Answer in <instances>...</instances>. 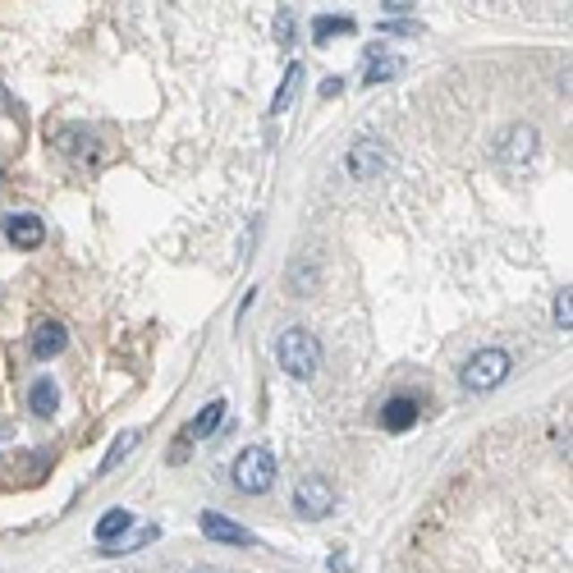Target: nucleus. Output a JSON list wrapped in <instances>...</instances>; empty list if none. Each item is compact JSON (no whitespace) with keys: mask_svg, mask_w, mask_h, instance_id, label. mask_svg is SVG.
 <instances>
[{"mask_svg":"<svg viewBox=\"0 0 573 573\" xmlns=\"http://www.w3.org/2000/svg\"><path fill=\"white\" fill-rule=\"evenodd\" d=\"M276 363L294 376V381H312L321 372V339L308 326H289L276 339Z\"/></svg>","mask_w":573,"mask_h":573,"instance_id":"1","label":"nucleus"},{"mask_svg":"<svg viewBox=\"0 0 573 573\" xmlns=\"http://www.w3.org/2000/svg\"><path fill=\"white\" fill-rule=\"evenodd\" d=\"M509 372H514V358H509L505 349H477V354L464 363L458 381H464V390L486 395V390H495V386H505Z\"/></svg>","mask_w":573,"mask_h":573,"instance_id":"2","label":"nucleus"},{"mask_svg":"<svg viewBox=\"0 0 573 573\" xmlns=\"http://www.w3.org/2000/svg\"><path fill=\"white\" fill-rule=\"evenodd\" d=\"M271 482H276V454L266 445H248L235 458V486L244 495H261V491H271Z\"/></svg>","mask_w":573,"mask_h":573,"instance_id":"3","label":"nucleus"},{"mask_svg":"<svg viewBox=\"0 0 573 573\" xmlns=\"http://www.w3.org/2000/svg\"><path fill=\"white\" fill-rule=\"evenodd\" d=\"M335 486L326 482V477H303L298 486H294V514H303V518H326V514H335Z\"/></svg>","mask_w":573,"mask_h":573,"instance_id":"4","label":"nucleus"},{"mask_svg":"<svg viewBox=\"0 0 573 573\" xmlns=\"http://www.w3.org/2000/svg\"><path fill=\"white\" fill-rule=\"evenodd\" d=\"M344 170H349V179H358V184L376 179L381 170H386V142L381 138H358L349 147V157H344Z\"/></svg>","mask_w":573,"mask_h":573,"instance_id":"5","label":"nucleus"},{"mask_svg":"<svg viewBox=\"0 0 573 573\" xmlns=\"http://www.w3.org/2000/svg\"><path fill=\"white\" fill-rule=\"evenodd\" d=\"M537 129H532V124H514L505 138H500V161L505 166H523V161H532V157H537Z\"/></svg>","mask_w":573,"mask_h":573,"instance_id":"6","label":"nucleus"},{"mask_svg":"<svg viewBox=\"0 0 573 573\" xmlns=\"http://www.w3.org/2000/svg\"><path fill=\"white\" fill-rule=\"evenodd\" d=\"M198 523H202L207 537H211V542H220V546H244V551H248V546H257L252 532H248V527H239V523H229L225 514H211V509H207Z\"/></svg>","mask_w":573,"mask_h":573,"instance_id":"7","label":"nucleus"},{"mask_svg":"<svg viewBox=\"0 0 573 573\" xmlns=\"http://www.w3.org/2000/svg\"><path fill=\"white\" fill-rule=\"evenodd\" d=\"M399 73H404V60H399V56L381 51V47H372V51H367V69H363V83H367V88L390 83V79H399Z\"/></svg>","mask_w":573,"mask_h":573,"instance_id":"8","label":"nucleus"},{"mask_svg":"<svg viewBox=\"0 0 573 573\" xmlns=\"http://www.w3.org/2000/svg\"><path fill=\"white\" fill-rule=\"evenodd\" d=\"M5 239H10L14 248H42L47 225L37 220V216H5Z\"/></svg>","mask_w":573,"mask_h":573,"instance_id":"9","label":"nucleus"},{"mask_svg":"<svg viewBox=\"0 0 573 573\" xmlns=\"http://www.w3.org/2000/svg\"><path fill=\"white\" fill-rule=\"evenodd\" d=\"M417 413H423V404H417V399L395 395L390 404H381V427H386V432H408L417 423Z\"/></svg>","mask_w":573,"mask_h":573,"instance_id":"10","label":"nucleus"},{"mask_svg":"<svg viewBox=\"0 0 573 573\" xmlns=\"http://www.w3.org/2000/svg\"><path fill=\"white\" fill-rule=\"evenodd\" d=\"M64 344H69V330L60 321H47V326H37V335H32V354L42 363H51V358L64 354Z\"/></svg>","mask_w":573,"mask_h":573,"instance_id":"11","label":"nucleus"},{"mask_svg":"<svg viewBox=\"0 0 573 573\" xmlns=\"http://www.w3.org/2000/svg\"><path fill=\"white\" fill-rule=\"evenodd\" d=\"M56 147L69 151V157H79V161H97V133H83V129H60L56 133Z\"/></svg>","mask_w":573,"mask_h":573,"instance_id":"12","label":"nucleus"},{"mask_svg":"<svg viewBox=\"0 0 573 573\" xmlns=\"http://www.w3.org/2000/svg\"><path fill=\"white\" fill-rule=\"evenodd\" d=\"M129 527H133V514H129V509H106V514L97 518V527H92V537H97L101 546H110L115 537H124Z\"/></svg>","mask_w":573,"mask_h":573,"instance_id":"13","label":"nucleus"},{"mask_svg":"<svg viewBox=\"0 0 573 573\" xmlns=\"http://www.w3.org/2000/svg\"><path fill=\"white\" fill-rule=\"evenodd\" d=\"M220 417H225V399H211V404L193 417V423H188V432H184V436H188V440H193V436H198V440H207V436L220 427Z\"/></svg>","mask_w":573,"mask_h":573,"instance_id":"14","label":"nucleus"},{"mask_svg":"<svg viewBox=\"0 0 573 573\" xmlns=\"http://www.w3.org/2000/svg\"><path fill=\"white\" fill-rule=\"evenodd\" d=\"M358 23L349 19V14H321V19H312V37L317 42H335V37H349Z\"/></svg>","mask_w":573,"mask_h":573,"instance_id":"15","label":"nucleus"},{"mask_svg":"<svg viewBox=\"0 0 573 573\" xmlns=\"http://www.w3.org/2000/svg\"><path fill=\"white\" fill-rule=\"evenodd\" d=\"M28 404H32V413H37V417H51V413H56V404H60V390L51 386V376L32 381V390H28Z\"/></svg>","mask_w":573,"mask_h":573,"instance_id":"16","label":"nucleus"},{"mask_svg":"<svg viewBox=\"0 0 573 573\" xmlns=\"http://www.w3.org/2000/svg\"><path fill=\"white\" fill-rule=\"evenodd\" d=\"M138 440H142V432H120V436H115V445H110V454L101 458V473H110L115 464H120V458L124 454H133L138 449Z\"/></svg>","mask_w":573,"mask_h":573,"instance_id":"17","label":"nucleus"},{"mask_svg":"<svg viewBox=\"0 0 573 573\" xmlns=\"http://www.w3.org/2000/svg\"><path fill=\"white\" fill-rule=\"evenodd\" d=\"M298 79H303V69H298V64H289V69H285V79H280V88H276V97H271V115H280V110L289 106V97H294Z\"/></svg>","mask_w":573,"mask_h":573,"instance_id":"18","label":"nucleus"},{"mask_svg":"<svg viewBox=\"0 0 573 573\" xmlns=\"http://www.w3.org/2000/svg\"><path fill=\"white\" fill-rule=\"evenodd\" d=\"M551 317H555V330H564V335H569V326H573V289H560V294H555Z\"/></svg>","mask_w":573,"mask_h":573,"instance_id":"19","label":"nucleus"},{"mask_svg":"<svg viewBox=\"0 0 573 573\" xmlns=\"http://www.w3.org/2000/svg\"><path fill=\"white\" fill-rule=\"evenodd\" d=\"M381 32H395V37H423V23H408V19H390V23H381Z\"/></svg>","mask_w":573,"mask_h":573,"instance_id":"20","label":"nucleus"},{"mask_svg":"<svg viewBox=\"0 0 573 573\" xmlns=\"http://www.w3.org/2000/svg\"><path fill=\"white\" fill-rule=\"evenodd\" d=\"M289 32H294V14H289V10H280V14H276V42H280V47H289V42H294Z\"/></svg>","mask_w":573,"mask_h":573,"instance_id":"21","label":"nucleus"},{"mask_svg":"<svg viewBox=\"0 0 573 573\" xmlns=\"http://www.w3.org/2000/svg\"><path fill=\"white\" fill-rule=\"evenodd\" d=\"M417 0H386V14H408Z\"/></svg>","mask_w":573,"mask_h":573,"instance_id":"22","label":"nucleus"},{"mask_svg":"<svg viewBox=\"0 0 573 573\" xmlns=\"http://www.w3.org/2000/svg\"><path fill=\"white\" fill-rule=\"evenodd\" d=\"M339 88H344L339 79H326V83H321V97H339Z\"/></svg>","mask_w":573,"mask_h":573,"instance_id":"23","label":"nucleus"}]
</instances>
